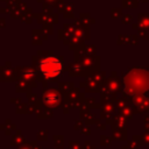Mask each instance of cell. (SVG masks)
<instances>
[{"instance_id":"obj_1","label":"cell","mask_w":149,"mask_h":149,"mask_svg":"<svg viewBox=\"0 0 149 149\" xmlns=\"http://www.w3.org/2000/svg\"><path fill=\"white\" fill-rule=\"evenodd\" d=\"M62 62L54 56L45 57L40 62V71L45 78H54L62 72Z\"/></svg>"}]
</instances>
